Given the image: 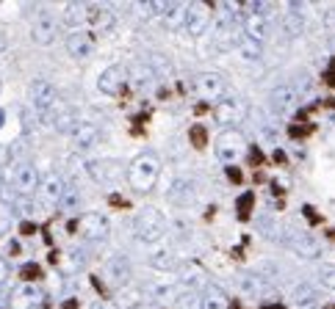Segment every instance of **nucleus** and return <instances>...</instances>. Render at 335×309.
Here are the masks:
<instances>
[{
    "instance_id": "obj_1",
    "label": "nucleus",
    "mask_w": 335,
    "mask_h": 309,
    "mask_svg": "<svg viewBox=\"0 0 335 309\" xmlns=\"http://www.w3.org/2000/svg\"><path fill=\"white\" fill-rule=\"evenodd\" d=\"M31 100H33V108H36V119L42 122L45 127H56V130H64L70 133L75 127V113L72 108L61 100L58 88L47 80H33L31 83Z\"/></svg>"
},
{
    "instance_id": "obj_2",
    "label": "nucleus",
    "mask_w": 335,
    "mask_h": 309,
    "mask_svg": "<svg viewBox=\"0 0 335 309\" xmlns=\"http://www.w3.org/2000/svg\"><path fill=\"white\" fill-rule=\"evenodd\" d=\"M158 171H161V160L153 152L136 155L131 166H128V182H131L136 194H147V191H153L155 180H158Z\"/></svg>"
},
{
    "instance_id": "obj_3",
    "label": "nucleus",
    "mask_w": 335,
    "mask_h": 309,
    "mask_svg": "<svg viewBox=\"0 0 335 309\" xmlns=\"http://www.w3.org/2000/svg\"><path fill=\"white\" fill-rule=\"evenodd\" d=\"M133 232H136V237L141 240V243H147V246H158L163 235H166V218H163V212L161 210H155V207H144L136 216V221H133Z\"/></svg>"
},
{
    "instance_id": "obj_4",
    "label": "nucleus",
    "mask_w": 335,
    "mask_h": 309,
    "mask_svg": "<svg viewBox=\"0 0 335 309\" xmlns=\"http://www.w3.org/2000/svg\"><path fill=\"white\" fill-rule=\"evenodd\" d=\"M247 102H244L238 94H224L222 100H216L214 105V119L219 125H224L230 130V125H238V122H244V116H247Z\"/></svg>"
},
{
    "instance_id": "obj_5",
    "label": "nucleus",
    "mask_w": 335,
    "mask_h": 309,
    "mask_svg": "<svg viewBox=\"0 0 335 309\" xmlns=\"http://www.w3.org/2000/svg\"><path fill=\"white\" fill-rule=\"evenodd\" d=\"M216 9V3H189L186 6V17H183V28L191 36H202L211 25V11Z\"/></svg>"
},
{
    "instance_id": "obj_6",
    "label": "nucleus",
    "mask_w": 335,
    "mask_h": 309,
    "mask_svg": "<svg viewBox=\"0 0 335 309\" xmlns=\"http://www.w3.org/2000/svg\"><path fill=\"white\" fill-rule=\"evenodd\" d=\"M56 33H58V19H56V14H50L47 9L36 11V17H33V22H31V36H33V42L47 47V44H53Z\"/></svg>"
},
{
    "instance_id": "obj_7",
    "label": "nucleus",
    "mask_w": 335,
    "mask_h": 309,
    "mask_svg": "<svg viewBox=\"0 0 335 309\" xmlns=\"http://www.w3.org/2000/svg\"><path fill=\"white\" fill-rule=\"evenodd\" d=\"M9 185L17 191L19 196H28L36 191V185H39V171L36 166L28 160V163H23V166H14L11 169V174H9Z\"/></svg>"
},
{
    "instance_id": "obj_8",
    "label": "nucleus",
    "mask_w": 335,
    "mask_h": 309,
    "mask_svg": "<svg viewBox=\"0 0 335 309\" xmlns=\"http://www.w3.org/2000/svg\"><path fill=\"white\" fill-rule=\"evenodd\" d=\"M244 149H247V144H244V135L238 133V130H224L216 138V155L222 157L227 166H230V160L244 155Z\"/></svg>"
},
{
    "instance_id": "obj_9",
    "label": "nucleus",
    "mask_w": 335,
    "mask_h": 309,
    "mask_svg": "<svg viewBox=\"0 0 335 309\" xmlns=\"http://www.w3.org/2000/svg\"><path fill=\"white\" fill-rule=\"evenodd\" d=\"M67 53L75 58V61H86L94 56V36L86 31H78V33H70L67 36Z\"/></svg>"
},
{
    "instance_id": "obj_10",
    "label": "nucleus",
    "mask_w": 335,
    "mask_h": 309,
    "mask_svg": "<svg viewBox=\"0 0 335 309\" xmlns=\"http://www.w3.org/2000/svg\"><path fill=\"white\" fill-rule=\"evenodd\" d=\"M78 232L89 240H100L108 235V218L100 212H86L83 218H78Z\"/></svg>"
},
{
    "instance_id": "obj_11",
    "label": "nucleus",
    "mask_w": 335,
    "mask_h": 309,
    "mask_svg": "<svg viewBox=\"0 0 335 309\" xmlns=\"http://www.w3.org/2000/svg\"><path fill=\"white\" fill-rule=\"evenodd\" d=\"M197 88L211 100H222L224 91H227V80H224L219 72H202L200 78H197Z\"/></svg>"
},
{
    "instance_id": "obj_12",
    "label": "nucleus",
    "mask_w": 335,
    "mask_h": 309,
    "mask_svg": "<svg viewBox=\"0 0 335 309\" xmlns=\"http://www.w3.org/2000/svg\"><path fill=\"white\" fill-rule=\"evenodd\" d=\"M125 69L122 66H111L100 75V91L102 94H128V86H125Z\"/></svg>"
},
{
    "instance_id": "obj_13",
    "label": "nucleus",
    "mask_w": 335,
    "mask_h": 309,
    "mask_svg": "<svg viewBox=\"0 0 335 309\" xmlns=\"http://www.w3.org/2000/svg\"><path fill=\"white\" fill-rule=\"evenodd\" d=\"M36 194L42 199V204H56V202H61V196H64V182H61L56 174H50V177H45V180H39Z\"/></svg>"
},
{
    "instance_id": "obj_14",
    "label": "nucleus",
    "mask_w": 335,
    "mask_h": 309,
    "mask_svg": "<svg viewBox=\"0 0 335 309\" xmlns=\"http://www.w3.org/2000/svg\"><path fill=\"white\" fill-rule=\"evenodd\" d=\"M72 135H75L78 149H92L100 144V130H97V125H92V122H78V125L72 127Z\"/></svg>"
},
{
    "instance_id": "obj_15",
    "label": "nucleus",
    "mask_w": 335,
    "mask_h": 309,
    "mask_svg": "<svg viewBox=\"0 0 335 309\" xmlns=\"http://www.w3.org/2000/svg\"><path fill=\"white\" fill-rule=\"evenodd\" d=\"M86 22H89V25H94V31L106 33V31H111V28H114V22H117V17H114V11H111V9H100V6H89V11H86Z\"/></svg>"
},
{
    "instance_id": "obj_16",
    "label": "nucleus",
    "mask_w": 335,
    "mask_h": 309,
    "mask_svg": "<svg viewBox=\"0 0 335 309\" xmlns=\"http://www.w3.org/2000/svg\"><path fill=\"white\" fill-rule=\"evenodd\" d=\"M169 199L175 204H191L194 202V182L186 180V177H177L172 182V188H169Z\"/></svg>"
},
{
    "instance_id": "obj_17",
    "label": "nucleus",
    "mask_w": 335,
    "mask_h": 309,
    "mask_svg": "<svg viewBox=\"0 0 335 309\" xmlns=\"http://www.w3.org/2000/svg\"><path fill=\"white\" fill-rule=\"evenodd\" d=\"M86 11H89V6H83V3H70V6L64 9V14H61V22L70 25V28H78V31H80V25H86Z\"/></svg>"
},
{
    "instance_id": "obj_18",
    "label": "nucleus",
    "mask_w": 335,
    "mask_h": 309,
    "mask_svg": "<svg viewBox=\"0 0 335 309\" xmlns=\"http://www.w3.org/2000/svg\"><path fill=\"white\" fill-rule=\"evenodd\" d=\"M255 202H258L255 191H247V194H241V196H238V202H236V216H238V221H241V224H247L249 218H252Z\"/></svg>"
},
{
    "instance_id": "obj_19",
    "label": "nucleus",
    "mask_w": 335,
    "mask_h": 309,
    "mask_svg": "<svg viewBox=\"0 0 335 309\" xmlns=\"http://www.w3.org/2000/svg\"><path fill=\"white\" fill-rule=\"evenodd\" d=\"M39 293L33 290V287H19V290L11 293V309H31L36 304Z\"/></svg>"
},
{
    "instance_id": "obj_20",
    "label": "nucleus",
    "mask_w": 335,
    "mask_h": 309,
    "mask_svg": "<svg viewBox=\"0 0 335 309\" xmlns=\"http://www.w3.org/2000/svg\"><path fill=\"white\" fill-rule=\"evenodd\" d=\"M28 157H31L28 144H25V138H19V141L11 144V149H9V160H6V163H11V169H14V166H23V163H28Z\"/></svg>"
},
{
    "instance_id": "obj_21",
    "label": "nucleus",
    "mask_w": 335,
    "mask_h": 309,
    "mask_svg": "<svg viewBox=\"0 0 335 309\" xmlns=\"http://www.w3.org/2000/svg\"><path fill=\"white\" fill-rule=\"evenodd\" d=\"M183 17H186V6H183V3H169L166 11H163V22H166L169 28L183 25Z\"/></svg>"
},
{
    "instance_id": "obj_22",
    "label": "nucleus",
    "mask_w": 335,
    "mask_h": 309,
    "mask_svg": "<svg viewBox=\"0 0 335 309\" xmlns=\"http://www.w3.org/2000/svg\"><path fill=\"white\" fill-rule=\"evenodd\" d=\"M266 31H269V28H266V19H263L261 14H252V17L247 19V33L255 39V44L266 36Z\"/></svg>"
},
{
    "instance_id": "obj_23",
    "label": "nucleus",
    "mask_w": 335,
    "mask_h": 309,
    "mask_svg": "<svg viewBox=\"0 0 335 309\" xmlns=\"http://www.w3.org/2000/svg\"><path fill=\"white\" fill-rule=\"evenodd\" d=\"M150 257H153L155 268H172L175 265V257L166 251V246H153V254H150Z\"/></svg>"
},
{
    "instance_id": "obj_24",
    "label": "nucleus",
    "mask_w": 335,
    "mask_h": 309,
    "mask_svg": "<svg viewBox=\"0 0 335 309\" xmlns=\"http://www.w3.org/2000/svg\"><path fill=\"white\" fill-rule=\"evenodd\" d=\"M189 141H191V147L194 149H202L208 147V130H205L202 125H194V127H189Z\"/></svg>"
},
{
    "instance_id": "obj_25",
    "label": "nucleus",
    "mask_w": 335,
    "mask_h": 309,
    "mask_svg": "<svg viewBox=\"0 0 335 309\" xmlns=\"http://www.w3.org/2000/svg\"><path fill=\"white\" fill-rule=\"evenodd\" d=\"M285 133H288V138H294V141H305V138H310L313 133H316V125H288V130H285Z\"/></svg>"
},
{
    "instance_id": "obj_26",
    "label": "nucleus",
    "mask_w": 335,
    "mask_h": 309,
    "mask_svg": "<svg viewBox=\"0 0 335 309\" xmlns=\"http://www.w3.org/2000/svg\"><path fill=\"white\" fill-rule=\"evenodd\" d=\"M227 304H230V301L224 298V295L219 293V290H211V293H208V295H205V298H202L200 309H227Z\"/></svg>"
},
{
    "instance_id": "obj_27",
    "label": "nucleus",
    "mask_w": 335,
    "mask_h": 309,
    "mask_svg": "<svg viewBox=\"0 0 335 309\" xmlns=\"http://www.w3.org/2000/svg\"><path fill=\"white\" fill-rule=\"evenodd\" d=\"M294 249H297V251H302L305 257H316V254H319V249H316V240H310V237H305V235L294 237Z\"/></svg>"
},
{
    "instance_id": "obj_28",
    "label": "nucleus",
    "mask_w": 335,
    "mask_h": 309,
    "mask_svg": "<svg viewBox=\"0 0 335 309\" xmlns=\"http://www.w3.org/2000/svg\"><path fill=\"white\" fill-rule=\"evenodd\" d=\"M19 279L23 281H39L42 279V268H39L36 263H25L23 268H19Z\"/></svg>"
},
{
    "instance_id": "obj_29",
    "label": "nucleus",
    "mask_w": 335,
    "mask_h": 309,
    "mask_svg": "<svg viewBox=\"0 0 335 309\" xmlns=\"http://www.w3.org/2000/svg\"><path fill=\"white\" fill-rule=\"evenodd\" d=\"M247 163L255 171H261V166L266 163V155H263V149L261 147H249V152H247Z\"/></svg>"
},
{
    "instance_id": "obj_30",
    "label": "nucleus",
    "mask_w": 335,
    "mask_h": 309,
    "mask_svg": "<svg viewBox=\"0 0 335 309\" xmlns=\"http://www.w3.org/2000/svg\"><path fill=\"white\" fill-rule=\"evenodd\" d=\"M302 216L307 218V224H310V226H321V224H324V218H321L319 212H316V207H313V204H305V207H302Z\"/></svg>"
},
{
    "instance_id": "obj_31",
    "label": "nucleus",
    "mask_w": 335,
    "mask_h": 309,
    "mask_svg": "<svg viewBox=\"0 0 335 309\" xmlns=\"http://www.w3.org/2000/svg\"><path fill=\"white\" fill-rule=\"evenodd\" d=\"M321 284L335 290V265H324L321 268Z\"/></svg>"
},
{
    "instance_id": "obj_32",
    "label": "nucleus",
    "mask_w": 335,
    "mask_h": 309,
    "mask_svg": "<svg viewBox=\"0 0 335 309\" xmlns=\"http://www.w3.org/2000/svg\"><path fill=\"white\" fill-rule=\"evenodd\" d=\"M291 97H294V91H291V88H277V91H275V105H280V108H283V105H288Z\"/></svg>"
},
{
    "instance_id": "obj_33",
    "label": "nucleus",
    "mask_w": 335,
    "mask_h": 309,
    "mask_svg": "<svg viewBox=\"0 0 335 309\" xmlns=\"http://www.w3.org/2000/svg\"><path fill=\"white\" fill-rule=\"evenodd\" d=\"M224 174H227V180L233 182V185H241V182H244V174H241V169H238V166H233V163H230V166L224 169Z\"/></svg>"
},
{
    "instance_id": "obj_34",
    "label": "nucleus",
    "mask_w": 335,
    "mask_h": 309,
    "mask_svg": "<svg viewBox=\"0 0 335 309\" xmlns=\"http://www.w3.org/2000/svg\"><path fill=\"white\" fill-rule=\"evenodd\" d=\"M108 204H111V207H117V210H128V207H131V202H128L122 194H111V196H108Z\"/></svg>"
},
{
    "instance_id": "obj_35",
    "label": "nucleus",
    "mask_w": 335,
    "mask_h": 309,
    "mask_svg": "<svg viewBox=\"0 0 335 309\" xmlns=\"http://www.w3.org/2000/svg\"><path fill=\"white\" fill-rule=\"evenodd\" d=\"M36 229L39 226L31 221V218H25V221H19V235H25V237H31V235H36Z\"/></svg>"
},
{
    "instance_id": "obj_36",
    "label": "nucleus",
    "mask_w": 335,
    "mask_h": 309,
    "mask_svg": "<svg viewBox=\"0 0 335 309\" xmlns=\"http://www.w3.org/2000/svg\"><path fill=\"white\" fill-rule=\"evenodd\" d=\"M9 224H11V210L6 202H0V229H6Z\"/></svg>"
},
{
    "instance_id": "obj_37",
    "label": "nucleus",
    "mask_w": 335,
    "mask_h": 309,
    "mask_svg": "<svg viewBox=\"0 0 335 309\" xmlns=\"http://www.w3.org/2000/svg\"><path fill=\"white\" fill-rule=\"evenodd\" d=\"M269 188H271V196H275L277 202H280V199H285V185H280L277 180H269Z\"/></svg>"
},
{
    "instance_id": "obj_38",
    "label": "nucleus",
    "mask_w": 335,
    "mask_h": 309,
    "mask_svg": "<svg viewBox=\"0 0 335 309\" xmlns=\"http://www.w3.org/2000/svg\"><path fill=\"white\" fill-rule=\"evenodd\" d=\"M271 163H275V166H288V155H285L283 149H275V152H271Z\"/></svg>"
},
{
    "instance_id": "obj_39",
    "label": "nucleus",
    "mask_w": 335,
    "mask_h": 309,
    "mask_svg": "<svg viewBox=\"0 0 335 309\" xmlns=\"http://www.w3.org/2000/svg\"><path fill=\"white\" fill-rule=\"evenodd\" d=\"M310 111H297V116H294V125H310Z\"/></svg>"
},
{
    "instance_id": "obj_40",
    "label": "nucleus",
    "mask_w": 335,
    "mask_h": 309,
    "mask_svg": "<svg viewBox=\"0 0 335 309\" xmlns=\"http://www.w3.org/2000/svg\"><path fill=\"white\" fill-rule=\"evenodd\" d=\"M9 254H11V257H19V254H23V243H19V240H11V243H9Z\"/></svg>"
},
{
    "instance_id": "obj_41",
    "label": "nucleus",
    "mask_w": 335,
    "mask_h": 309,
    "mask_svg": "<svg viewBox=\"0 0 335 309\" xmlns=\"http://www.w3.org/2000/svg\"><path fill=\"white\" fill-rule=\"evenodd\" d=\"M6 279H9V265H6L3 257H0V284H3Z\"/></svg>"
},
{
    "instance_id": "obj_42",
    "label": "nucleus",
    "mask_w": 335,
    "mask_h": 309,
    "mask_svg": "<svg viewBox=\"0 0 335 309\" xmlns=\"http://www.w3.org/2000/svg\"><path fill=\"white\" fill-rule=\"evenodd\" d=\"M321 80H324V83L330 86V88H335V72H332V69H327V72H324V78H321Z\"/></svg>"
},
{
    "instance_id": "obj_43",
    "label": "nucleus",
    "mask_w": 335,
    "mask_h": 309,
    "mask_svg": "<svg viewBox=\"0 0 335 309\" xmlns=\"http://www.w3.org/2000/svg\"><path fill=\"white\" fill-rule=\"evenodd\" d=\"M208 111H211V105H208V102H197V108H194V113H197V116H205Z\"/></svg>"
},
{
    "instance_id": "obj_44",
    "label": "nucleus",
    "mask_w": 335,
    "mask_h": 309,
    "mask_svg": "<svg viewBox=\"0 0 335 309\" xmlns=\"http://www.w3.org/2000/svg\"><path fill=\"white\" fill-rule=\"evenodd\" d=\"M6 160H9V149L0 144V166H6Z\"/></svg>"
},
{
    "instance_id": "obj_45",
    "label": "nucleus",
    "mask_w": 335,
    "mask_h": 309,
    "mask_svg": "<svg viewBox=\"0 0 335 309\" xmlns=\"http://www.w3.org/2000/svg\"><path fill=\"white\" fill-rule=\"evenodd\" d=\"M92 284L97 287V293H100V295H106V287H102V281H100L97 276H92Z\"/></svg>"
},
{
    "instance_id": "obj_46",
    "label": "nucleus",
    "mask_w": 335,
    "mask_h": 309,
    "mask_svg": "<svg viewBox=\"0 0 335 309\" xmlns=\"http://www.w3.org/2000/svg\"><path fill=\"white\" fill-rule=\"evenodd\" d=\"M319 108H332L335 111V97H327L324 102H319Z\"/></svg>"
},
{
    "instance_id": "obj_47",
    "label": "nucleus",
    "mask_w": 335,
    "mask_h": 309,
    "mask_svg": "<svg viewBox=\"0 0 335 309\" xmlns=\"http://www.w3.org/2000/svg\"><path fill=\"white\" fill-rule=\"evenodd\" d=\"M252 180H255V185H261V182H269V180H266V174H263V171H255V177H252Z\"/></svg>"
},
{
    "instance_id": "obj_48",
    "label": "nucleus",
    "mask_w": 335,
    "mask_h": 309,
    "mask_svg": "<svg viewBox=\"0 0 335 309\" xmlns=\"http://www.w3.org/2000/svg\"><path fill=\"white\" fill-rule=\"evenodd\" d=\"M94 309H117V306H114L111 301H102V304H97V306H94Z\"/></svg>"
},
{
    "instance_id": "obj_49",
    "label": "nucleus",
    "mask_w": 335,
    "mask_h": 309,
    "mask_svg": "<svg viewBox=\"0 0 335 309\" xmlns=\"http://www.w3.org/2000/svg\"><path fill=\"white\" fill-rule=\"evenodd\" d=\"M75 306H78V301H75V298H70V301H64V309H75Z\"/></svg>"
},
{
    "instance_id": "obj_50",
    "label": "nucleus",
    "mask_w": 335,
    "mask_h": 309,
    "mask_svg": "<svg viewBox=\"0 0 335 309\" xmlns=\"http://www.w3.org/2000/svg\"><path fill=\"white\" fill-rule=\"evenodd\" d=\"M169 97V88H158V100H166Z\"/></svg>"
},
{
    "instance_id": "obj_51",
    "label": "nucleus",
    "mask_w": 335,
    "mask_h": 309,
    "mask_svg": "<svg viewBox=\"0 0 335 309\" xmlns=\"http://www.w3.org/2000/svg\"><path fill=\"white\" fill-rule=\"evenodd\" d=\"M261 309H285V306L283 304H263Z\"/></svg>"
},
{
    "instance_id": "obj_52",
    "label": "nucleus",
    "mask_w": 335,
    "mask_h": 309,
    "mask_svg": "<svg viewBox=\"0 0 335 309\" xmlns=\"http://www.w3.org/2000/svg\"><path fill=\"white\" fill-rule=\"evenodd\" d=\"M327 237H330V240H335V229H327Z\"/></svg>"
},
{
    "instance_id": "obj_53",
    "label": "nucleus",
    "mask_w": 335,
    "mask_h": 309,
    "mask_svg": "<svg viewBox=\"0 0 335 309\" xmlns=\"http://www.w3.org/2000/svg\"><path fill=\"white\" fill-rule=\"evenodd\" d=\"M330 69H332V72H335V56H332V58H330Z\"/></svg>"
},
{
    "instance_id": "obj_54",
    "label": "nucleus",
    "mask_w": 335,
    "mask_h": 309,
    "mask_svg": "<svg viewBox=\"0 0 335 309\" xmlns=\"http://www.w3.org/2000/svg\"><path fill=\"white\" fill-rule=\"evenodd\" d=\"M3 119H6V116H3V111H0V125H3Z\"/></svg>"
},
{
    "instance_id": "obj_55",
    "label": "nucleus",
    "mask_w": 335,
    "mask_h": 309,
    "mask_svg": "<svg viewBox=\"0 0 335 309\" xmlns=\"http://www.w3.org/2000/svg\"><path fill=\"white\" fill-rule=\"evenodd\" d=\"M324 309H335V304H327V306H324Z\"/></svg>"
}]
</instances>
